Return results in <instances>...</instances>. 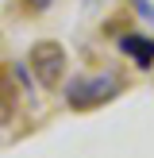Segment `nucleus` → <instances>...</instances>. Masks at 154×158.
Returning a JSON list of instances; mask_svg holds the SVG:
<instances>
[{
    "mask_svg": "<svg viewBox=\"0 0 154 158\" xmlns=\"http://www.w3.org/2000/svg\"><path fill=\"white\" fill-rule=\"evenodd\" d=\"M123 81L116 73H92V77H73L66 85V104L73 112H92V108L108 104L112 97H120Z\"/></svg>",
    "mask_w": 154,
    "mask_h": 158,
    "instance_id": "obj_1",
    "label": "nucleus"
},
{
    "mask_svg": "<svg viewBox=\"0 0 154 158\" xmlns=\"http://www.w3.org/2000/svg\"><path fill=\"white\" fill-rule=\"evenodd\" d=\"M31 66H35V77L46 85V89H54V85L62 81V73H66V50H62L58 43H38L35 50H31Z\"/></svg>",
    "mask_w": 154,
    "mask_h": 158,
    "instance_id": "obj_2",
    "label": "nucleus"
},
{
    "mask_svg": "<svg viewBox=\"0 0 154 158\" xmlns=\"http://www.w3.org/2000/svg\"><path fill=\"white\" fill-rule=\"evenodd\" d=\"M120 50L131 54L139 69H154V39L150 35H123L120 39Z\"/></svg>",
    "mask_w": 154,
    "mask_h": 158,
    "instance_id": "obj_3",
    "label": "nucleus"
},
{
    "mask_svg": "<svg viewBox=\"0 0 154 158\" xmlns=\"http://www.w3.org/2000/svg\"><path fill=\"white\" fill-rule=\"evenodd\" d=\"M135 12L143 15V19H150V23H154V0H135Z\"/></svg>",
    "mask_w": 154,
    "mask_h": 158,
    "instance_id": "obj_4",
    "label": "nucleus"
},
{
    "mask_svg": "<svg viewBox=\"0 0 154 158\" xmlns=\"http://www.w3.org/2000/svg\"><path fill=\"white\" fill-rule=\"evenodd\" d=\"M23 4H27L31 12H46V8H50V0H23Z\"/></svg>",
    "mask_w": 154,
    "mask_h": 158,
    "instance_id": "obj_5",
    "label": "nucleus"
}]
</instances>
